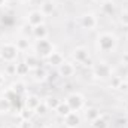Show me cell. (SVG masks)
I'll use <instances>...</instances> for the list:
<instances>
[{
	"label": "cell",
	"mask_w": 128,
	"mask_h": 128,
	"mask_svg": "<svg viewBox=\"0 0 128 128\" xmlns=\"http://www.w3.org/2000/svg\"><path fill=\"white\" fill-rule=\"evenodd\" d=\"M97 48L98 51L101 52H113L116 51L118 48V37L115 33H110V32H101L97 34Z\"/></svg>",
	"instance_id": "cell-1"
},
{
	"label": "cell",
	"mask_w": 128,
	"mask_h": 128,
	"mask_svg": "<svg viewBox=\"0 0 128 128\" xmlns=\"http://www.w3.org/2000/svg\"><path fill=\"white\" fill-rule=\"evenodd\" d=\"M20 54H21V51L12 42H6V43L0 45V58L4 63H16Z\"/></svg>",
	"instance_id": "cell-2"
},
{
	"label": "cell",
	"mask_w": 128,
	"mask_h": 128,
	"mask_svg": "<svg viewBox=\"0 0 128 128\" xmlns=\"http://www.w3.org/2000/svg\"><path fill=\"white\" fill-rule=\"evenodd\" d=\"M34 49H36V54L40 57V58H48L54 51V45L51 40L48 39H42V40H36V45H34Z\"/></svg>",
	"instance_id": "cell-3"
},
{
	"label": "cell",
	"mask_w": 128,
	"mask_h": 128,
	"mask_svg": "<svg viewBox=\"0 0 128 128\" xmlns=\"http://www.w3.org/2000/svg\"><path fill=\"white\" fill-rule=\"evenodd\" d=\"M66 101H67V104L70 106V109L73 112H79V110H82L85 107V97L82 96L80 92H72V94H68L67 98H66Z\"/></svg>",
	"instance_id": "cell-4"
},
{
	"label": "cell",
	"mask_w": 128,
	"mask_h": 128,
	"mask_svg": "<svg viewBox=\"0 0 128 128\" xmlns=\"http://www.w3.org/2000/svg\"><path fill=\"white\" fill-rule=\"evenodd\" d=\"M92 74L97 79H110L112 78V67L107 63H97L92 66Z\"/></svg>",
	"instance_id": "cell-5"
},
{
	"label": "cell",
	"mask_w": 128,
	"mask_h": 128,
	"mask_svg": "<svg viewBox=\"0 0 128 128\" xmlns=\"http://www.w3.org/2000/svg\"><path fill=\"white\" fill-rule=\"evenodd\" d=\"M80 26H82L85 30L92 32V30H96L97 26H98V18L96 16V14L86 12V14H84V15L80 16Z\"/></svg>",
	"instance_id": "cell-6"
},
{
	"label": "cell",
	"mask_w": 128,
	"mask_h": 128,
	"mask_svg": "<svg viewBox=\"0 0 128 128\" xmlns=\"http://www.w3.org/2000/svg\"><path fill=\"white\" fill-rule=\"evenodd\" d=\"M45 15L40 9H34V10H30L27 14V24L32 26V27H37V26H42L45 24Z\"/></svg>",
	"instance_id": "cell-7"
},
{
	"label": "cell",
	"mask_w": 128,
	"mask_h": 128,
	"mask_svg": "<svg viewBox=\"0 0 128 128\" xmlns=\"http://www.w3.org/2000/svg\"><path fill=\"white\" fill-rule=\"evenodd\" d=\"M72 57H73V60L76 61V63L79 64H85L91 57H90V51H88V48H85V46H76L73 51H72Z\"/></svg>",
	"instance_id": "cell-8"
},
{
	"label": "cell",
	"mask_w": 128,
	"mask_h": 128,
	"mask_svg": "<svg viewBox=\"0 0 128 128\" xmlns=\"http://www.w3.org/2000/svg\"><path fill=\"white\" fill-rule=\"evenodd\" d=\"M63 122L66 128H79L82 124V118H80L79 112H70L67 116L63 118Z\"/></svg>",
	"instance_id": "cell-9"
},
{
	"label": "cell",
	"mask_w": 128,
	"mask_h": 128,
	"mask_svg": "<svg viewBox=\"0 0 128 128\" xmlns=\"http://www.w3.org/2000/svg\"><path fill=\"white\" fill-rule=\"evenodd\" d=\"M76 73V67H74V64L70 63V61H64L60 67H58V74L61 76V78H72L73 74Z\"/></svg>",
	"instance_id": "cell-10"
},
{
	"label": "cell",
	"mask_w": 128,
	"mask_h": 128,
	"mask_svg": "<svg viewBox=\"0 0 128 128\" xmlns=\"http://www.w3.org/2000/svg\"><path fill=\"white\" fill-rule=\"evenodd\" d=\"M24 63L27 64L32 70H36V68L42 67V60H40V57L37 54H26Z\"/></svg>",
	"instance_id": "cell-11"
},
{
	"label": "cell",
	"mask_w": 128,
	"mask_h": 128,
	"mask_svg": "<svg viewBox=\"0 0 128 128\" xmlns=\"http://www.w3.org/2000/svg\"><path fill=\"white\" fill-rule=\"evenodd\" d=\"M46 60H48V64H49V66L57 67V68H58L64 61H66V60H64V55L61 54V52H57V51H54V52H52Z\"/></svg>",
	"instance_id": "cell-12"
},
{
	"label": "cell",
	"mask_w": 128,
	"mask_h": 128,
	"mask_svg": "<svg viewBox=\"0 0 128 128\" xmlns=\"http://www.w3.org/2000/svg\"><path fill=\"white\" fill-rule=\"evenodd\" d=\"M40 103H42V101H40V97L39 96H36V94H28V96L26 97V100H24V107H27V109H30V110H34Z\"/></svg>",
	"instance_id": "cell-13"
},
{
	"label": "cell",
	"mask_w": 128,
	"mask_h": 128,
	"mask_svg": "<svg viewBox=\"0 0 128 128\" xmlns=\"http://www.w3.org/2000/svg\"><path fill=\"white\" fill-rule=\"evenodd\" d=\"M48 28H46V26L45 24H42V26H37V27H33V33L32 36L36 39V40H42V39H48Z\"/></svg>",
	"instance_id": "cell-14"
},
{
	"label": "cell",
	"mask_w": 128,
	"mask_h": 128,
	"mask_svg": "<svg viewBox=\"0 0 128 128\" xmlns=\"http://www.w3.org/2000/svg\"><path fill=\"white\" fill-rule=\"evenodd\" d=\"M101 113H100V109L98 107H86L85 112H84V118L91 124L92 121H96L97 118H100Z\"/></svg>",
	"instance_id": "cell-15"
},
{
	"label": "cell",
	"mask_w": 128,
	"mask_h": 128,
	"mask_svg": "<svg viewBox=\"0 0 128 128\" xmlns=\"http://www.w3.org/2000/svg\"><path fill=\"white\" fill-rule=\"evenodd\" d=\"M115 10H116V6H115V3H113L112 0H103V2H101V12H103L104 15L112 16V15L115 14Z\"/></svg>",
	"instance_id": "cell-16"
},
{
	"label": "cell",
	"mask_w": 128,
	"mask_h": 128,
	"mask_svg": "<svg viewBox=\"0 0 128 128\" xmlns=\"http://www.w3.org/2000/svg\"><path fill=\"white\" fill-rule=\"evenodd\" d=\"M40 10L43 12V15H45V16L52 15V14L55 12V3H54L52 0H45V2L40 4Z\"/></svg>",
	"instance_id": "cell-17"
},
{
	"label": "cell",
	"mask_w": 128,
	"mask_h": 128,
	"mask_svg": "<svg viewBox=\"0 0 128 128\" xmlns=\"http://www.w3.org/2000/svg\"><path fill=\"white\" fill-rule=\"evenodd\" d=\"M15 94H18V96H24L26 92H27V86H26V84L22 82V80H15V82H12V85L9 86Z\"/></svg>",
	"instance_id": "cell-18"
},
{
	"label": "cell",
	"mask_w": 128,
	"mask_h": 128,
	"mask_svg": "<svg viewBox=\"0 0 128 128\" xmlns=\"http://www.w3.org/2000/svg\"><path fill=\"white\" fill-rule=\"evenodd\" d=\"M15 45L18 46V49H20L21 52H24V51H28V48L32 46V42H30V39H28L27 36H21V37L16 39Z\"/></svg>",
	"instance_id": "cell-19"
},
{
	"label": "cell",
	"mask_w": 128,
	"mask_h": 128,
	"mask_svg": "<svg viewBox=\"0 0 128 128\" xmlns=\"http://www.w3.org/2000/svg\"><path fill=\"white\" fill-rule=\"evenodd\" d=\"M55 112H57V115L58 116H61V118H64V116H67L70 112H73L72 109H70V106L67 104V101L64 100V101H61L60 104H58V107L55 109Z\"/></svg>",
	"instance_id": "cell-20"
},
{
	"label": "cell",
	"mask_w": 128,
	"mask_h": 128,
	"mask_svg": "<svg viewBox=\"0 0 128 128\" xmlns=\"http://www.w3.org/2000/svg\"><path fill=\"white\" fill-rule=\"evenodd\" d=\"M43 103L46 104V107H48L49 110H54V112H55V109L58 107V104L61 103V100H58L57 97H51L49 96V97H46V98L43 100Z\"/></svg>",
	"instance_id": "cell-21"
},
{
	"label": "cell",
	"mask_w": 128,
	"mask_h": 128,
	"mask_svg": "<svg viewBox=\"0 0 128 128\" xmlns=\"http://www.w3.org/2000/svg\"><path fill=\"white\" fill-rule=\"evenodd\" d=\"M30 67L27 66V64L24 63V61H20V63H16V76H27L28 73H30Z\"/></svg>",
	"instance_id": "cell-22"
},
{
	"label": "cell",
	"mask_w": 128,
	"mask_h": 128,
	"mask_svg": "<svg viewBox=\"0 0 128 128\" xmlns=\"http://www.w3.org/2000/svg\"><path fill=\"white\" fill-rule=\"evenodd\" d=\"M10 109H12L10 101H9L4 96H2L0 97V113H8Z\"/></svg>",
	"instance_id": "cell-23"
},
{
	"label": "cell",
	"mask_w": 128,
	"mask_h": 128,
	"mask_svg": "<svg viewBox=\"0 0 128 128\" xmlns=\"http://www.w3.org/2000/svg\"><path fill=\"white\" fill-rule=\"evenodd\" d=\"M34 79H36L37 82H43V80H46V79H48V73H46V70H45L43 67L36 68V70H34Z\"/></svg>",
	"instance_id": "cell-24"
},
{
	"label": "cell",
	"mask_w": 128,
	"mask_h": 128,
	"mask_svg": "<svg viewBox=\"0 0 128 128\" xmlns=\"http://www.w3.org/2000/svg\"><path fill=\"white\" fill-rule=\"evenodd\" d=\"M33 115H34V110H30V109H27V107H22V109L20 110V118H21V121H32Z\"/></svg>",
	"instance_id": "cell-25"
},
{
	"label": "cell",
	"mask_w": 128,
	"mask_h": 128,
	"mask_svg": "<svg viewBox=\"0 0 128 128\" xmlns=\"http://www.w3.org/2000/svg\"><path fill=\"white\" fill-rule=\"evenodd\" d=\"M90 125H91V128H109V122L103 116H100V118H97L96 121H92Z\"/></svg>",
	"instance_id": "cell-26"
},
{
	"label": "cell",
	"mask_w": 128,
	"mask_h": 128,
	"mask_svg": "<svg viewBox=\"0 0 128 128\" xmlns=\"http://www.w3.org/2000/svg\"><path fill=\"white\" fill-rule=\"evenodd\" d=\"M4 74L6 76H16V63H6Z\"/></svg>",
	"instance_id": "cell-27"
},
{
	"label": "cell",
	"mask_w": 128,
	"mask_h": 128,
	"mask_svg": "<svg viewBox=\"0 0 128 128\" xmlns=\"http://www.w3.org/2000/svg\"><path fill=\"white\" fill-rule=\"evenodd\" d=\"M121 82H122V78H119V76H112V78L109 79V88L118 90L119 85H121Z\"/></svg>",
	"instance_id": "cell-28"
},
{
	"label": "cell",
	"mask_w": 128,
	"mask_h": 128,
	"mask_svg": "<svg viewBox=\"0 0 128 128\" xmlns=\"http://www.w3.org/2000/svg\"><path fill=\"white\" fill-rule=\"evenodd\" d=\"M48 112H49V109L46 107V104H45L43 101H42V103H40V104L34 109V113H36V115H39V116H45Z\"/></svg>",
	"instance_id": "cell-29"
},
{
	"label": "cell",
	"mask_w": 128,
	"mask_h": 128,
	"mask_svg": "<svg viewBox=\"0 0 128 128\" xmlns=\"http://www.w3.org/2000/svg\"><path fill=\"white\" fill-rule=\"evenodd\" d=\"M119 24L124 26V27H128V10L121 12V15H119Z\"/></svg>",
	"instance_id": "cell-30"
},
{
	"label": "cell",
	"mask_w": 128,
	"mask_h": 128,
	"mask_svg": "<svg viewBox=\"0 0 128 128\" xmlns=\"http://www.w3.org/2000/svg\"><path fill=\"white\" fill-rule=\"evenodd\" d=\"M21 28H22V30H21V36H27V37L32 36V33H33V27L32 26H28V24L26 22L24 26H21Z\"/></svg>",
	"instance_id": "cell-31"
},
{
	"label": "cell",
	"mask_w": 128,
	"mask_h": 128,
	"mask_svg": "<svg viewBox=\"0 0 128 128\" xmlns=\"http://www.w3.org/2000/svg\"><path fill=\"white\" fill-rule=\"evenodd\" d=\"M118 91H121V92H127V91H128V84L124 80V79H122V82H121V85H119Z\"/></svg>",
	"instance_id": "cell-32"
},
{
	"label": "cell",
	"mask_w": 128,
	"mask_h": 128,
	"mask_svg": "<svg viewBox=\"0 0 128 128\" xmlns=\"http://www.w3.org/2000/svg\"><path fill=\"white\" fill-rule=\"evenodd\" d=\"M18 125L20 128H32V121H21Z\"/></svg>",
	"instance_id": "cell-33"
},
{
	"label": "cell",
	"mask_w": 128,
	"mask_h": 128,
	"mask_svg": "<svg viewBox=\"0 0 128 128\" xmlns=\"http://www.w3.org/2000/svg\"><path fill=\"white\" fill-rule=\"evenodd\" d=\"M4 82H6V74L0 72V88H2L3 85H4Z\"/></svg>",
	"instance_id": "cell-34"
},
{
	"label": "cell",
	"mask_w": 128,
	"mask_h": 128,
	"mask_svg": "<svg viewBox=\"0 0 128 128\" xmlns=\"http://www.w3.org/2000/svg\"><path fill=\"white\" fill-rule=\"evenodd\" d=\"M122 63H124V64H128V52L124 55V57H122Z\"/></svg>",
	"instance_id": "cell-35"
},
{
	"label": "cell",
	"mask_w": 128,
	"mask_h": 128,
	"mask_svg": "<svg viewBox=\"0 0 128 128\" xmlns=\"http://www.w3.org/2000/svg\"><path fill=\"white\" fill-rule=\"evenodd\" d=\"M124 112H125V115L128 116V101L125 103V106H124Z\"/></svg>",
	"instance_id": "cell-36"
},
{
	"label": "cell",
	"mask_w": 128,
	"mask_h": 128,
	"mask_svg": "<svg viewBox=\"0 0 128 128\" xmlns=\"http://www.w3.org/2000/svg\"><path fill=\"white\" fill-rule=\"evenodd\" d=\"M8 128H20L18 124H12V125H8Z\"/></svg>",
	"instance_id": "cell-37"
},
{
	"label": "cell",
	"mask_w": 128,
	"mask_h": 128,
	"mask_svg": "<svg viewBox=\"0 0 128 128\" xmlns=\"http://www.w3.org/2000/svg\"><path fill=\"white\" fill-rule=\"evenodd\" d=\"M6 2H8V0H0V8H2V6H4V4H6Z\"/></svg>",
	"instance_id": "cell-38"
},
{
	"label": "cell",
	"mask_w": 128,
	"mask_h": 128,
	"mask_svg": "<svg viewBox=\"0 0 128 128\" xmlns=\"http://www.w3.org/2000/svg\"><path fill=\"white\" fill-rule=\"evenodd\" d=\"M20 2H21V3H30L32 0H20Z\"/></svg>",
	"instance_id": "cell-39"
},
{
	"label": "cell",
	"mask_w": 128,
	"mask_h": 128,
	"mask_svg": "<svg viewBox=\"0 0 128 128\" xmlns=\"http://www.w3.org/2000/svg\"><path fill=\"white\" fill-rule=\"evenodd\" d=\"M91 2H94V3H101L103 0H91Z\"/></svg>",
	"instance_id": "cell-40"
},
{
	"label": "cell",
	"mask_w": 128,
	"mask_h": 128,
	"mask_svg": "<svg viewBox=\"0 0 128 128\" xmlns=\"http://www.w3.org/2000/svg\"><path fill=\"white\" fill-rule=\"evenodd\" d=\"M40 128H49V127H46V125H42V127H40Z\"/></svg>",
	"instance_id": "cell-41"
},
{
	"label": "cell",
	"mask_w": 128,
	"mask_h": 128,
	"mask_svg": "<svg viewBox=\"0 0 128 128\" xmlns=\"http://www.w3.org/2000/svg\"><path fill=\"white\" fill-rule=\"evenodd\" d=\"M125 82H127V84H128V74H127V78H125Z\"/></svg>",
	"instance_id": "cell-42"
}]
</instances>
